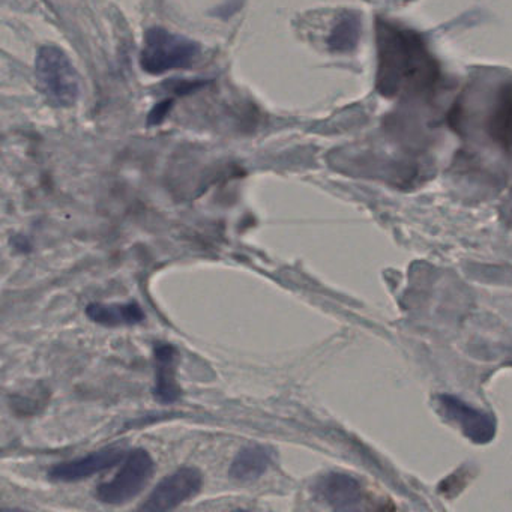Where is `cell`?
<instances>
[{"label": "cell", "mask_w": 512, "mask_h": 512, "mask_svg": "<svg viewBox=\"0 0 512 512\" xmlns=\"http://www.w3.org/2000/svg\"><path fill=\"white\" fill-rule=\"evenodd\" d=\"M155 461L146 449H134L124 458L119 472L98 487L97 497L107 505H122L142 493L154 475Z\"/></svg>", "instance_id": "4"}, {"label": "cell", "mask_w": 512, "mask_h": 512, "mask_svg": "<svg viewBox=\"0 0 512 512\" xmlns=\"http://www.w3.org/2000/svg\"><path fill=\"white\" fill-rule=\"evenodd\" d=\"M317 496L338 511L358 509L364 502L361 484L352 476L344 473H328L317 481Z\"/></svg>", "instance_id": "8"}, {"label": "cell", "mask_w": 512, "mask_h": 512, "mask_svg": "<svg viewBox=\"0 0 512 512\" xmlns=\"http://www.w3.org/2000/svg\"><path fill=\"white\" fill-rule=\"evenodd\" d=\"M86 316L98 325L110 326H134L145 320V313L137 302L127 304H89L86 308Z\"/></svg>", "instance_id": "11"}, {"label": "cell", "mask_w": 512, "mask_h": 512, "mask_svg": "<svg viewBox=\"0 0 512 512\" xmlns=\"http://www.w3.org/2000/svg\"><path fill=\"white\" fill-rule=\"evenodd\" d=\"M41 91L56 106L71 107L80 95V80L70 58L58 47H43L35 61Z\"/></svg>", "instance_id": "3"}, {"label": "cell", "mask_w": 512, "mask_h": 512, "mask_svg": "<svg viewBox=\"0 0 512 512\" xmlns=\"http://www.w3.org/2000/svg\"><path fill=\"white\" fill-rule=\"evenodd\" d=\"M437 403H439L440 412L449 421L455 422L464 436L469 437L472 442L488 443L496 436V421L488 413L481 412L452 395H440Z\"/></svg>", "instance_id": "6"}, {"label": "cell", "mask_w": 512, "mask_h": 512, "mask_svg": "<svg viewBox=\"0 0 512 512\" xmlns=\"http://www.w3.org/2000/svg\"><path fill=\"white\" fill-rule=\"evenodd\" d=\"M199 56L200 46L196 41L163 28H152L146 32L140 62L146 73L160 76L167 71L191 67Z\"/></svg>", "instance_id": "2"}, {"label": "cell", "mask_w": 512, "mask_h": 512, "mask_svg": "<svg viewBox=\"0 0 512 512\" xmlns=\"http://www.w3.org/2000/svg\"><path fill=\"white\" fill-rule=\"evenodd\" d=\"M154 395L164 404L175 403L181 397V386L176 380V349L172 344L158 343L154 349Z\"/></svg>", "instance_id": "9"}, {"label": "cell", "mask_w": 512, "mask_h": 512, "mask_svg": "<svg viewBox=\"0 0 512 512\" xmlns=\"http://www.w3.org/2000/svg\"><path fill=\"white\" fill-rule=\"evenodd\" d=\"M125 452L121 448H106L92 452L86 457L55 464L49 470V478L58 482H79L91 478L95 473L104 472L124 460Z\"/></svg>", "instance_id": "7"}, {"label": "cell", "mask_w": 512, "mask_h": 512, "mask_svg": "<svg viewBox=\"0 0 512 512\" xmlns=\"http://www.w3.org/2000/svg\"><path fill=\"white\" fill-rule=\"evenodd\" d=\"M203 475L196 467H181L166 476L149 494L140 509L149 512L172 511L202 490Z\"/></svg>", "instance_id": "5"}, {"label": "cell", "mask_w": 512, "mask_h": 512, "mask_svg": "<svg viewBox=\"0 0 512 512\" xmlns=\"http://www.w3.org/2000/svg\"><path fill=\"white\" fill-rule=\"evenodd\" d=\"M274 449L265 445L242 448L230 464L229 475L236 481L250 482L262 478L274 464Z\"/></svg>", "instance_id": "10"}, {"label": "cell", "mask_w": 512, "mask_h": 512, "mask_svg": "<svg viewBox=\"0 0 512 512\" xmlns=\"http://www.w3.org/2000/svg\"><path fill=\"white\" fill-rule=\"evenodd\" d=\"M359 37H361V20L358 14H344L335 23L329 35V47L334 52H350L355 49Z\"/></svg>", "instance_id": "12"}, {"label": "cell", "mask_w": 512, "mask_h": 512, "mask_svg": "<svg viewBox=\"0 0 512 512\" xmlns=\"http://www.w3.org/2000/svg\"><path fill=\"white\" fill-rule=\"evenodd\" d=\"M379 88L394 95L406 86L427 82L431 67L421 41L409 32L382 26L379 35Z\"/></svg>", "instance_id": "1"}]
</instances>
